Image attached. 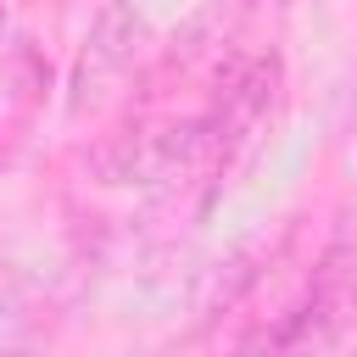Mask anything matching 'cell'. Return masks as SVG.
<instances>
[{
    "label": "cell",
    "mask_w": 357,
    "mask_h": 357,
    "mask_svg": "<svg viewBox=\"0 0 357 357\" xmlns=\"http://www.w3.org/2000/svg\"><path fill=\"white\" fill-rule=\"evenodd\" d=\"M206 162H218L206 117L167 123V128H139V134H112L89 156L100 184H173V178L201 173Z\"/></svg>",
    "instance_id": "obj_1"
},
{
    "label": "cell",
    "mask_w": 357,
    "mask_h": 357,
    "mask_svg": "<svg viewBox=\"0 0 357 357\" xmlns=\"http://www.w3.org/2000/svg\"><path fill=\"white\" fill-rule=\"evenodd\" d=\"M268 100H273V61H251V67H240V73L229 78V89L218 95V112L206 117L218 156H229V145H240V139L262 123Z\"/></svg>",
    "instance_id": "obj_3"
},
{
    "label": "cell",
    "mask_w": 357,
    "mask_h": 357,
    "mask_svg": "<svg viewBox=\"0 0 357 357\" xmlns=\"http://www.w3.org/2000/svg\"><path fill=\"white\" fill-rule=\"evenodd\" d=\"M139 39H145V22L128 0H100L89 33H84V50H78V73H73V106H95L139 56Z\"/></svg>",
    "instance_id": "obj_2"
}]
</instances>
